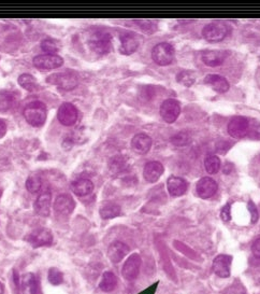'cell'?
Returning <instances> with one entry per match:
<instances>
[{
    "instance_id": "6da1fadb",
    "label": "cell",
    "mask_w": 260,
    "mask_h": 294,
    "mask_svg": "<svg viewBox=\"0 0 260 294\" xmlns=\"http://www.w3.org/2000/svg\"><path fill=\"white\" fill-rule=\"evenodd\" d=\"M23 113L28 123L39 127L44 124L46 120V106L42 102H32L25 107Z\"/></svg>"
},
{
    "instance_id": "7a4b0ae2",
    "label": "cell",
    "mask_w": 260,
    "mask_h": 294,
    "mask_svg": "<svg viewBox=\"0 0 260 294\" xmlns=\"http://www.w3.org/2000/svg\"><path fill=\"white\" fill-rule=\"evenodd\" d=\"M112 37L109 33L104 31H95L90 36L88 44L92 51L98 54H106L111 49Z\"/></svg>"
},
{
    "instance_id": "3957f363",
    "label": "cell",
    "mask_w": 260,
    "mask_h": 294,
    "mask_svg": "<svg viewBox=\"0 0 260 294\" xmlns=\"http://www.w3.org/2000/svg\"><path fill=\"white\" fill-rule=\"evenodd\" d=\"M152 59L160 66H167L174 60V49L167 42H162L154 47L152 51Z\"/></svg>"
},
{
    "instance_id": "277c9868",
    "label": "cell",
    "mask_w": 260,
    "mask_h": 294,
    "mask_svg": "<svg viewBox=\"0 0 260 294\" xmlns=\"http://www.w3.org/2000/svg\"><path fill=\"white\" fill-rule=\"evenodd\" d=\"M48 82L55 84L62 90H74L78 85V77L74 71L54 74L48 78Z\"/></svg>"
},
{
    "instance_id": "5b68a950",
    "label": "cell",
    "mask_w": 260,
    "mask_h": 294,
    "mask_svg": "<svg viewBox=\"0 0 260 294\" xmlns=\"http://www.w3.org/2000/svg\"><path fill=\"white\" fill-rule=\"evenodd\" d=\"M229 34V27L224 22H213L208 24L204 31H202V35L206 40L210 42H220L225 39Z\"/></svg>"
},
{
    "instance_id": "8992f818",
    "label": "cell",
    "mask_w": 260,
    "mask_h": 294,
    "mask_svg": "<svg viewBox=\"0 0 260 294\" xmlns=\"http://www.w3.org/2000/svg\"><path fill=\"white\" fill-rule=\"evenodd\" d=\"M180 113V105L178 100L169 98L162 104L160 106V116L167 123L176 122Z\"/></svg>"
},
{
    "instance_id": "52a82bcc",
    "label": "cell",
    "mask_w": 260,
    "mask_h": 294,
    "mask_svg": "<svg viewBox=\"0 0 260 294\" xmlns=\"http://www.w3.org/2000/svg\"><path fill=\"white\" fill-rule=\"evenodd\" d=\"M250 130V122L244 117H234L228 124V133L234 138H242L246 136Z\"/></svg>"
},
{
    "instance_id": "ba28073f",
    "label": "cell",
    "mask_w": 260,
    "mask_h": 294,
    "mask_svg": "<svg viewBox=\"0 0 260 294\" xmlns=\"http://www.w3.org/2000/svg\"><path fill=\"white\" fill-rule=\"evenodd\" d=\"M27 240L34 248L50 246L53 242V235L48 228H37L30 234Z\"/></svg>"
},
{
    "instance_id": "9c48e42d",
    "label": "cell",
    "mask_w": 260,
    "mask_h": 294,
    "mask_svg": "<svg viewBox=\"0 0 260 294\" xmlns=\"http://www.w3.org/2000/svg\"><path fill=\"white\" fill-rule=\"evenodd\" d=\"M64 64V61L58 55L44 54L36 56L34 59V65L41 70H50L60 68Z\"/></svg>"
},
{
    "instance_id": "30bf717a",
    "label": "cell",
    "mask_w": 260,
    "mask_h": 294,
    "mask_svg": "<svg viewBox=\"0 0 260 294\" xmlns=\"http://www.w3.org/2000/svg\"><path fill=\"white\" fill-rule=\"evenodd\" d=\"M57 117H58V120L62 125L71 126L76 124V122L78 121V112L74 105L70 103H64L60 107L58 112H57Z\"/></svg>"
},
{
    "instance_id": "8fae6325",
    "label": "cell",
    "mask_w": 260,
    "mask_h": 294,
    "mask_svg": "<svg viewBox=\"0 0 260 294\" xmlns=\"http://www.w3.org/2000/svg\"><path fill=\"white\" fill-rule=\"evenodd\" d=\"M141 256L139 254H132L128 257V260L125 262L124 266H122V274L127 280H134L138 277L140 267H141Z\"/></svg>"
},
{
    "instance_id": "7c38bea8",
    "label": "cell",
    "mask_w": 260,
    "mask_h": 294,
    "mask_svg": "<svg viewBox=\"0 0 260 294\" xmlns=\"http://www.w3.org/2000/svg\"><path fill=\"white\" fill-rule=\"evenodd\" d=\"M20 288L24 294H42L39 279L32 272H27L20 278Z\"/></svg>"
},
{
    "instance_id": "4fadbf2b",
    "label": "cell",
    "mask_w": 260,
    "mask_h": 294,
    "mask_svg": "<svg viewBox=\"0 0 260 294\" xmlns=\"http://www.w3.org/2000/svg\"><path fill=\"white\" fill-rule=\"evenodd\" d=\"M76 203L74 198L68 194H62L57 196L54 203V209L57 214L60 216H69V214L74 210Z\"/></svg>"
},
{
    "instance_id": "5bb4252c",
    "label": "cell",
    "mask_w": 260,
    "mask_h": 294,
    "mask_svg": "<svg viewBox=\"0 0 260 294\" xmlns=\"http://www.w3.org/2000/svg\"><path fill=\"white\" fill-rule=\"evenodd\" d=\"M197 192L201 198H211L218 192V183L210 177L202 178L197 183Z\"/></svg>"
},
{
    "instance_id": "9a60e30c",
    "label": "cell",
    "mask_w": 260,
    "mask_h": 294,
    "mask_svg": "<svg viewBox=\"0 0 260 294\" xmlns=\"http://www.w3.org/2000/svg\"><path fill=\"white\" fill-rule=\"evenodd\" d=\"M231 262H232V259H231V256L229 255L220 254L218 256H216L213 262V271L215 272V275H218L220 278L229 277Z\"/></svg>"
},
{
    "instance_id": "2e32d148",
    "label": "cell",
    "mask_w": 260,
    "mask_h": 294,
    "mask_svg": "<svg viewBox=\"0 0 260 294\" xmlns=\"http://www.w3.org/2000/svg\"><path fill=\"white\" fill-rule=\"evenodd\" d=\"M229 53L225 50H212L202 54V61L206 66L218 67L226 61Z\"/></svg>"
},
{
    "instance_id": "e0dca14e",
    "label": "cell",
    "mask_w": 260,
    "mask_h": 294,
    "mask_svg": "<svg viewBox=\"0 0 260 294\" xmlns=\"http://www.w3.org/2000/svg\"><path fill=\"white\" fill-rule=\"evenodd\" d=\"M140 46V39L134 34H125L120 37V48L122 54L130 55L134 53Z\"/></svg>"
},
{
    "instance_id": "ac0fdd59",
    "label": "cell",
    "mask_w": 260,
    "mask_h": 294,
    "mask_svg": "<svg viewBox=\"0 0 260 294\" xmlns=\"http://www.w3.org/2000/svg\"><path fill=\"white\" fill-rule=\"evenodd\" d=\"M162 174H164L162 164L160 162H157V161L148 163L143 170L144 179H146L148 182H150V183H154V182L160 180V178L162 176Z\"/></svg>"
},
{
    "instance_id": "d6986e66",
    "label": "cell",
    "mask_w": 260,
    "mask_h": 294,
    "mask_svg": "<svg viewBox=\"0 0 260 294\" xmlns=\"http://www.w3.org/2000/svg\"><path fill=\"white\" fill-rule=\"evenodd\" d=\"M129 252V247L122 241L112 242L108 249V256L113 263L120 262Z\"/></svg>"
},
{
    "instance_id": "ffe728a7",
    "label": "cell",
    "mask_w": 260,
    "mask_h": 294,
    "mask_svg": "<svg viewBox=\"0 0 260 294\" xmlns=\"http://www.w3.org/2000/svg\"><path fill=\"white\" fill-rule=\"evenodd\" d=\"M152 147V139L146 134H136L132 140V148L136 153L146 154Z\"/></svg>"
},
{
    "instance_id": "44dd1931",
    "label": "cell",
    "mask_w": 260,
    "mask_h": 294,
    "mask_svg": "<svg viewBox=\"0 0 260 294\" xmlns=\"http://www.w3.org/2000/svg\"><path fill=\"white\" fill-rule=\"evenodd\" d=\"M50 202H52V194L50 191L41 193L34 204V210L41 217H48L50 212Z\"/></svg>"
},
{
    "instance_id": "7402d4cb",
    "label": "cell",
    "mask_w": 260,
    "mask_h": 294,
    "mask_svg": "<svg viewBox=\"0 0 260 294\" xmlns=\"http://www.w3.org/2000/svg\"><path fill=\"white\" fill-rule=\"evenodd\" d=\"M167 186H168V191L170 193V195L176 197L184 194V193L187 191V188H188V184H187V182L183 178L172 176L168 179Z\"/></svg>"
},
{
    "instance_id": "603a6c76",
    "label": "cell",
    "mask_w": 260,
    "mask_h": 294,
    "mask_svg": "<svg viewBox=\"0 0 260 294\" xmlns=\"http://www.w3.org/2000/svg\"><path fill=\"white\" fill-rule=\"evenodd\" d=\"M204 83L210 85L218 93H226L229 90V82L227 79L220 75H208L204 79Z\"/></svg>"
},
{
    "instance_id": "cb8c5ba5",
    "label": "cell",
    "mask_w": 260,
    "mask_h": 294,
    "mask_svg": "<svg viewBox=\"0 0 260 294\" xmlns=\"http://www.w3.org/2000/svg\"><path fill=\"white\" fill-rule=\"evenodd\" d=\"M71 189L74 193L78 196H86L90 194L94 190V183L90 179L81 178L78 180H76L71 185Z\"/></svg>"
},
{
    "instance_id": "d4e9b609",
    "label": "cell",
    "mask_w": 260,
    "mask_h": 294,
    "mask_svg": "<svg viewBox=\"0 0 260 294\" xmlns=\"http://www.w3.org/2000/svg\"><path fill=\"white\" fill-rule=\"evenodd\" d=\"M16 105V96L9 91L0 92V111H9Z\"/></svg>"
},
{
    "instance_id": "484cf974",
    "label": "cell",
    "mask_w": 260,
    "mask_h": 294,
    "mask_svg": "<svg viewBox=\"0 0 260 294\" xmlns=\"http://www.w3.org/2000/svg\"><path fill=\"white\" fill-rule=\"evenodd\" d=\"M109 167L114 175H120L128 170L129 165H128V162L125 157L115 156L111 160V162L109 164Z\"/></svg>"
},
{
    "instance_id": "4316f807",
    "label": "cell",
    "mask_w": 260,
    "mask_h": 294,
    "mask_svg": "<svg viewBox=\"0 0 260 294\" xmlns=\"http://www.w3.org/2000/svg\"><path fill=\"white\" fill-rule=\"evenodd\" d=\"M116 284H118L116 276H115L111 271H106L102 276V279H101L99 288L104 292H111L116 288Z\"/></svg>"
},
{
    "instance_id": "83f0119b",
    "label": "cell",
    "mask_w": 260,
    "mask_h": 294,
    "mask_svg": "<svg viewBox=\"0 0 260 294\" xmlns=\"http://www.w3.org/2000/svg\"><path fill=\"white\" fill-rule=\"evenodd\" d=\"M120 207L115 203H106L100 208V216L102 219H113L120 216Z\"/></svg>"
},
{
    "instance_id": "f1b7e54d",
    "label": "cell",
    "mask_w": 260,
    "mask_h": 294,
    "mask_svg": "<svg viewBox=\"0 0 260 294\" xmlns=\"http://www.w3.org/2000/svg\"><path fill=\"white\" fill-rule=\"evenodd\" d=\"M18 84L22 88H24L26 91L34 92L39 89L38 81L36 78L30 74H24L18 77Z\"/></svg>"
},
{
    "instance_id": "f546056e",
    "label": "cell",
    "mask_w": 260,
    "mask_h": 294,
    "mask_svg": "<svg viewBox=\"0 0 260 294\" xmlns=\"http://www.w3.org/2000/svg\"><path fill=\"white\" fill-rule=\"evenodd\" d=\"M204 166L208 174L214 175L218 173L220 168V160L216 155H208L204 161Z\"/></svg>"
},
{
    "instance_id": "4dcf8cb0",
    "label": "cell",
    "mask_w": 260,
    "mask_h": 294,
    "mask_svg": "<svg viewBox=\"0 0 260 294\" xmlns=\"http://www.w3.org/2000/svg\"><path fill=\"white\" fill-rule=\"evenodd\" d=\"M194 80H196V76L190 70H184L178 75V82L184 85V87H190L194 84Z\"/></svg>"
},
{
    "instance_id": "1f68e13d",
    "label": "cell",
    "mask_w": 260,
    "mask_h": 294,
    "mask_svg": "<svg viewBox=\"0 0 260 294\" xmlns=\"http://www.w3.org/2000/svg\"><path fill=\"white\" fill-rule=\"evenodd\" d=\"M42 180L39 176H30L26 181V188L30 193H37L41 190Z\"/></svg>"
},
{
    "instance_id": "d6a6232c",
    "label": "cell",
    "mask_w": 260,
    "mask_h": 294,
    "mask_svg": "<svg viewBox=\"0 0 260 294\" xmlns=\"http://www.w3.org/2000/svg\"><path fill=\"white\" fill-rule=\"evenodd\" d=\"M48 281L54 284V285H58L64 281V275L60 270L57 268H50L48 270Z\"/></svg>"
},
{
    "instance_id": "836d02e7",
    "label": "cell",
    "mask_w": 260,
    "mask_h": 294,
    "mask_svg": "<svg viewBox=\"0 0 260 294\" xmlns=\"http://www.w3.org/2000/svg\"><path fill=\"white\" fill-rule=\"evenodd\" d=\"M41 48L44 52L48 53V54H52L54 55V53H56L58 51V46H57L56 42L52 39H46L41 42Z\"/></svg>"
},
{
    "instance_id": "e575fe53",
    "label": "cell",
    "mask_w": 260,
    "mask_h": 294,
    "mask_svg": "<svg viewBox=\"0 0 260 294\" xmlns=\"http://www.w3.org/2000/svg\"><path fill=\"white\" fill-rule=\"evenodd\" d=\"M190 138L188 134H186L184 132L176 135L174 137L172 138L173 145H176V146H185L190 142Z\"/></svg>"
},
{
    "instance_id": "d590c367",
    "label": "cell",
    "mask_w": 260,
    "mask_h": 294,
    "mask_svg": "<svg viewBox=\"0 0 260 294\" xmlns=\"http://www.w3.org/2000/svg\"><path fill=\"white\" fill-rule=\"evenodd\" d=\"M136 24H139L143 31L150 32V28H155L156 22H153V21H136Z\"/></svg>"
},
{
    "instance_id": "8d00e7d4",
    "label": "cell",
    "mask_w": 260,
    "mask_h": 294,
    "mask_svg": "<svg viewBox=\"0 0 260 294\" xmlns=\"http://www.w3.org/2000/svg\"><path fill=\"white\" fill-rule=\"evenodd\" d=\"M220 217L224 222H229L231 220V208H230L229 204H227L225 207L222 208Z\"/></svg>"
},
{
    "instance_id": "74e56055",
    "label": "cell",
    "mask_w": 260,
    "mask_h": 294,
    "mask_svg": "<svg viewBox=\"0 0 260 294\" xmlns=\"http://www.w3.org/2000/svg\"><path fill=\"white\" fill-rule=\"evenodd\" d=\"M248 210H250V216H252V223H256L257 220H258V212H257V208L255 207V205L252 202L248 203Z\"/></svg>"
},
{
    "instance_id": "f35d334b",
    "label": "cell",
    "mask_w": 260,
    "mask_h": 294,
    "mask_svg": "<svg viewBox=\"0 0 260 294\" xmlns=\"http://www.w3.org/2000/svg\"><path fill=\"white\" fill-rule=\"evenodd\" d=\"M252 254H254V256L260 260V238L256 239L254 241V243H252Z\"/></svg>"
},
{
    "instance_id": "ab89813d",
    "label": "cell",
    "mask_w": 260,
    "mask_h": 294,
    "mask_svg": "<svg viewBox=\"0 0 260 294\" xmlns=\"http://www.w3.org/2000/svg\"><path fill=\"white\" fill-rule=\"evenodd\" d=\"M6 134V124L2 119H0V138H2Z\"/></svg>"
},
{
    "instance_id": "60d3db41",
    "label": "cell",
    "mask_w": 260,
    "mask_h": 294,
    "mask_svg": "<svg viewBox=\"0 0 260 294\" xmlns=\"http://www.w3.org/2000/svg\"><path fill=\"white\" fill-rule=\"evenodd\" d=\"M0 294H4V284L0 282Z\"/></svg>"
}]
</instances>
